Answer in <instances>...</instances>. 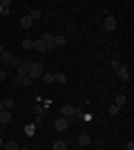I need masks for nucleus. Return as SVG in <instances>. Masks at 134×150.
Segmentation results:
<instances>
[{"instance_id":"19","label":"nucleus","mask_w":134,"mask_h":150,"mask_svg":"<svg viewBox=\"0 0 134 150\" xmlns=\"http://www.w3.org/2000/svg\"><path fill=\"white\" fill-rule=\"evenodd\" d=\"M29 18H32V20H38L40 18V9H32V11H29Z\"/></svg>"},{"instance_id":"1","label":"nucleus","mask_w":134,"mask_h":150,"mask_svg":"<svg viewBox=\"0 0 134 150\" xmlns=\"http://www.w3.org/2000/svg\"><path fill=\"white\" fill-rule=\"evenodd\" d=\"M43 74H45V72H43V65H40L38 61H34L32 65H29V74H27V76H29V79L34 81V79H40Z\"/></svg>"},{"instance_id":"28","label":"nucleus","mask_w":134,"mask_h":150,"mask_svg":"<svg viewBox=\"0 0 134 150\" xmlns=\"http://www.w3.org/2000/svg\"><path fill=\"white\" fill-rule=\"evenodd\" d=\"M2 52H5V47H2V45H0V54H2Z\"/></svg>"},{"instance_id":"21","label":"nucleus","mask_w":134,"mask_h":150,"mask_svg":"<svg viewBox=\"0 0 134 150\" xmlns=\"http://www.w3.org/2000/svg\"><path fill=\"white\" fill-rule=\"evenodd\" d=\"M119 112H121V108H116L114 103H112V105H109V114H112V117H116Z\"/></svg>"},{"instance_id":"2","label":"nucleus","mask_w":134,"mask_h":150,"mask_svg":"<svg viewBox=\"0 0 134 150\" xmlns=\"http://www.w3.org/2000/svg\"><path fill=\"white\" fill-rule=\"evenodd\" d=\"M116 76L121 79L123 83H128L130 79H132V72H130V67H125V65H121V67L116 69Z\"/></svg>"},{"instance_id":"27","label":"nucleus","mask_w":134,"mask_h":150,"mask_svg":"<svg viewBox=\"0 0 134 150\" xmlns=\"http://www.w3.org/2000/svg\"><path fill=\"white\" fill-rule=\"evenodd\" d=\"M2 110H5V105H2V101H0V112H2Z\"/></svg>"},{"instance_id":"20","label":"nucleus","mask_w":134,"mask_h":150,"mask_svg":"<svg viewBox=\"0 0 134 150\" xmlns=\"http://www.w3.org/2000/svg\"><path fill=\"white\" fill-rule=\"evenodd\" d=\"M20 63H22V61H20L18 56H13V58H11V63H9V65H11V67H16V69H18V67H20Z\"/></svg>"},{"instance_id":"23","label":"nucleus","mask_w":134,"mask_h":150,"mask_svg":"<svg viewBox=\"0 0 134 150\" xmlns=\"http://www.w3.org/2000/svg\"><path fill=\"white\" fill-rule=\"evenodd\" d=\"M43 81L45 83H54V74H43Z\"/></svg>"},{"instance_id":"13","label":"nucleus","mask_w":134,"mask_h":150,"mask_svg":"<svg viewBox=\"0 0 134 150\" xmlns=\"http://www.w3.org/2000/svg\"><path fill=\"white\" fill-rule=\"evenodd\" d=\"M125 103H128V96H125V94H119V96L114 99V105L116 108H123Z\"/></svg>"},{"instance_id":"9","label":"nucleus","mask_w":134,"mask_h":150,"mask_svg":"<svg viewBox=\"0 0 134 150\" xmlns=\"http://www.w3.org/2000/svg\"><path fill=\"white\" fill-rule=\"evenodd\" d=\"M11 58H13V54H11L9 50H5L2 54H0V61L5 63V65H9V63H11Z\"/></svg>"},{"instance_id":"15","label":"nucleus","mask_w":134,"mask_h":150,"mask_svg":"<svg viewBox=\"0 0 134 150\" xmlns=\"http://www.w3.org/2000/svg\"><path fill=\"white\" fill-rule=\"evenodd\" d=\"M16 85H32V79H29V76H18V79H16Z\"/></svg>"},{"instance_id":"24","label":"nucleus","mask_w":134,"mask_h":150,"mask_svg":"<svg viewBox=\"0 0 134 150\" xmlns=\"http://www.w3.org/2000/svg\"><path fill=\"white\" fill-rule=\"evenodd\" d=\"M25 134H27V137H32V134H34V125H27V128H25Z\"/></svg>"},{"instance_id":"6","label":"nucleus","mask_w":134,"mask_h":150,"mask_svg":"<svg viewBox=\"0 0 134 150\" xmlns=\"http://www.w3.org/2000/svg\"><path fill=\"white\" fill-rule=\"evenodd\" d=\"M51 45H54V47H63V45H67V38H65L63 34H54V40H51Z\"/></svg>"},{"instance_id":"29","label":"nucleus","mask_w":134,"mask_h":150,"mask_svg":"<svg viewBox=\"0 0 134 150\" xmlns=\"http://www.w3.org/2000/svg\"><path fill=\"white\" fill-rule=\"evenodd\" d=\"M0 13H2V7H0Z\"/></svg>"},{"instance_id":"10","label":"nucleus","mask_w":134,"mask_h":150,"mask_svg":"<svg viewBox=\"0 0 134 150\" xmlns=\"http://www.w3.org/2000/svg\"><path fill=\"white\" fill-rule=\"evenodd\" d=\"M54 83H58V85H65V83H67V76H65L63 72H56V74H54Z\"/></svg>"},{"instance_id":"8","label":"nucleus","mask_w":134,"mask_h":150,"mask_svg":"<svg viewBox=\"0 0 134 150\" xmlns=\"http://www.w3.org/2000/svg\"><path fill=\"white\" fill-rule=\"evenodd\" d=\"M116 27H119V25H116V18H114V16H107V18H105V29H107V31H114Z\"/></svg>"},{"instance_id":"14","label":"nucleus","mask_w":134,"mask_h":150,"mask_svg":"<svg viewBox=\"0 0 134 150\" xmlns=\"http://www.w3.org/2000/svg\"><path fill=\"white\" fill-rule=\"evenodd\" d=\"M34 50H36V52H40V54H43V52H47V45H45L43 40H40V38H38V40H34Z\"/></svg>"},{"instance_id":"25","label":"nucleus","mask_w":134,"mask_h":150,"mask_svg":"<svg viewBox=\"0 0 134 150\" xmlns=\"http://www.w3.org/2000/svg\"><path fill=\"white\" fill-rule=\"evenodd\" d=\"M121 65H123L121 61H112V67H114V69H119V67H121Z\"/></svg>"},{"instance_id":"17","label":"nucleus","mask_w":134,"mask_h":150,"mask_svg":"<svg viewBox=\"0 0 134 150\" xmlns=\"http://www.w3.org/2000/svg\"><path fill=\"white\" fill-rule=\"evenodd\" d=\"M2 150H20V146H18V141H13V139H11V141H7V144H5Z\"/></svg>"},{"instance_id":"7","label":"nucleus","mask_w":134,"mask_h":150,"mask_svg":"<svg viewBox=\"0 0 134 150\" xmlns=\"http://www.w3.org/2000/svg\"><path fill=\"white\" fill-rule=\"evenodd\" d=\"M11 119H13V114L9 112V110H2V112H0V123H2V125L11 123Z\"/></svg>"},{"instance_id":"3","label":"nucleus","mask_w":134,"mask_h":150,"mask_svg":"<svg viewBox=\"0 0 134 150\" xmlns=\"http://www.w3.org/2000/svg\"><path fill=\"white\" fill-rule=\"evenodd\" d=\"M32 58H25V61H22V63H20V67L18 69H16V72H18V76H27V74H29V65H32Z\"/></svg>"},{"instance_id":"12","label":"nucleus","mask_w":134,"mask_h":150,"mask_svg":"<svg viewBox=\"0 0 134 150\" xmlns=\"http://www.w3.org/2000/svg\"><path fill=\"white\" fill-rule=\"evenodd\" d=\"M51 150H67V141H65V139H58V141H54Z\"/></svg>"},{"instance_id":"16","label":"nucleus","mask_w":134,"mask_h":150,"mask_svg":"<svg viewBox=\"0 0 134 150\" xmlns=\"http://www.w3.org/2000/svg\"><path fill=\"white\" fill-rule=\"evenodd\" d=\"M32 23H34V20L29 18V16H22V18H20V27H22V29H29Z\"/></svg>"},{"instance_id":"26","label":"nucleus","mask_w":134,"mask_h":150,"mask_svg":"<svg viewBox=\"0 0 134 150\" xmlns=\"http://www.w3.org/2000/svg\"><path fill=\"white\" fill-rule=\"evenodd\" d=\"M7 79V74H5V69H0V81H5Z\"/></svg>"},{"instance_id":"4","label":"nucleus","mask_w":134,"mask_h":150,"mask_svg":"<svg viewBox=\"0 0 134 150\" xmlns=\"http://www.w3.org/2000/svg\"><path fill=\"white\" fill-rule=\"evenodd\" d=\"M60 117H63V119H76V117H74V105H63L60 108Z\"/></svg>"},{"instance_id":"11","label":"nucleus","mask_w":134,"mask_h":150,"mask_svg":"<svg viewBox=\"0 0 134 150\" xmlns=\"http://www.w3.org/2000/svg\"><path fill=\"white\" fill-rule=\"evenodd\" d=\"M92 144V137H89V134H81V137H78V146H81V148H85V146H89Z\"/></svg>"},{"instance_id":"30","label":"nucleus","mask_w":134,"mask_h":150,"mask_svg":"<svg viewBox=\"0 0 134 150\" xmlns=\"http://www.w3.org/2000/svg\"><path fill=\"white\" fill-rule=\"evenodd\" d=\"M0 65H2V61H0Z\"/></svg>"},{"instance_id":"18","label":"nucleus","mask_w":134,"mask_h":150,"mask_svg":"<svg viewBox=\"0 0 134 150\" xmlns=\"http://www.w3.org/2000/svg\"><path fill=\"white\" fill-rule=\"evenodd\" d=\"M22 50H27V52L34 50V40L32 38H25V40H22Z\"/></svg>"},{"instance_id":"5","label":"nucleus","mask_w":134,"mask_h":150,"mask_svg":"<svg viewBox=\"0 0 134 150\" xmlns=\"http://www.w3.org/2000/svg\"><path fill=\"white\" fill-rule=\"evenodd\" d=\"M54 128H56L58 132H63V130H67V128H69V119H63V117H58V119L54 121Z\"/></svg>"},{"instance_id":"22","label":"nucleus","mask_w":134,"mask_h":150,"mask_svg":"<svg viewBox=\"0 0 134 150\" xmlns=\"http://www.w3.org/2000/svg\"><path fill=\"white\" fill-rule=\"evenodd\" d=\"M2 105H5V110H11V108H13V99H7V101H2Z\"/></svg>"}]
</instances>
